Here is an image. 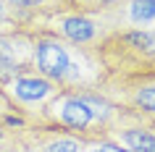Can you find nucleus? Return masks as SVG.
<instances>
[{
	"label": "nucleus",
	"mask_w": 155,
	"mask_h": 152,
	"mask_svg": "<svg viewBox=\"0 0 155 152\" xmlns=\"http://www.w3.org/2000/svg\"><path fill=\"white\" fill-rule=\"evenodd\" d=\"M3 3H8L21 16V29H26L29 24H34L42 16H50V13H58V11H68L66 0H3Z\"/></svg>",
	"instance_id": "nucleus-11"
},
{
	"label": "nucleus",
	"mask_w": 155,
	"mask_h": 152,
	"mask_svg": "<svg viewBox=\"0 0 155 152\" xmlns=\"http://www.w3.org/2000/svg\"><path fill=\"white\" fill-rule=\"evenodd\" d=\"M110 139H116V142L121 144V147H126L129 152H155L153 123H145V121H139V118L126 121Z\"/></svg>",
	"instance_id": "nucleus-10"
},
{
	"label": "nucleus",
	"mask_w": 155,
	"mask_h": 152,
	"mask_svg": "<svg viewBox=\"0 0 155 152\" xmlns=\"http://www.w3.org/2000/svg\"><path fill=\"white\" fill-rule=\"evenodd\" d=\"M5 32H13V29H8V26H0V34H5Z\"/></svg>",
	"instance_id": "nucleus-16"
},
{
	"label": "nucleus",
	"mask_w": 155,
	"mask_h": 152,
	"mask_svg": "<svg viewBox=\"0 0 155 152\" xmlns=\"http://www.w3.org/2000/svg\"><path fill=\"white\" fill-rule=\"evenodd\" d=\"M24 152H84L87 142L50 123H26L18 128Z\"/></svg>",
	"instance_id": "nucleus-7"
},
{
	"label": "nucleus",
	"mask_w": 155,
	"mask_h": 152,
	"mask_svg": "<svg viewBox=\"0 0 155 152\" xmlns=\"http://www.w3.org/2000/svg\"><path fill=\"white\" fill-rule=\"evenodd\" d=\"M84 152H129V150L121 147L116 139H100V142H90Z\"/></svg>",
	"instance_id": "nucleus-15"
},
{
	"label": "nucleus",
	"mask_w": 155,
	"mask_h": 152,
	"mask_svg": "<svg viewBox=\"0 0 155 152\" xmlns=\"http://www.w3.org/2000/svg\"><path fill=\"white\" fill-rule=\"evenodd\" d=\"M34 42L32 68L61 92H95L105 79L95 45H71L48 32H29Z\"/></svg>",
	"instance_id": "nucleus-1"
},
{
	"label": "nucleus",
	"mask_w": 155,
	"mask_h": 152,
	"mask_svg": "<svg viewBox=\"0 0 155 152\" xmlns=\"http://www.w3.org/2000/svg\"><path fill=\"white\" fill-rule=\"evenodd\" d=\"M105 79H155V29H118L95 45Z\"/></svg>",
	"instance_id": "nucleus-3"
},
{
	"label": "nucleus",
	"mask_w": 155,
	"mask_h": 152,
	"mask_svg": "<svg viewBox=\"0 0 155 152\" xmlns=\"http://www.w3.org/2000/svg\"><path fill=\"white\" fill-rule=\"evenodd\" d=\"M110 32L118 29H155V0H121L103 11Z\"/></svg>",
	"instance_id": "nucleus-9"
},
{
	"label": "nucleus",
	"mask_w": 155,
	"mask_h": 152,
	"mask_svg": "<svg viewBox=\"0 0 155 152\" xmlns=\"http://www.w3.org/2000/svg\"><path fill=\"white\" fill-rule=\"evenodd\" d=\"M24 32H48L55 34L61 40L71 42V45H97L103 37L110 34L105 16L103 13H82V11H58L50 16L37 18L29 24Z\"/></svg>",
	"instance_id": "nucleus-4"
},
{
	"label": "nucleus",
	"mask_w": 155,
	"mask_h": 152,
	"mask_svg": "<svg viewBox=\"0 0 155 152\" xmlns=\"http://www.w3.org/2000/svg\"><path fill=\"white\" fill-rule=\"evenodd\" d=\"M0 121H5V123H13V126H24L26 121L18 118V113L13 110V105L8 102V97L3 95V89H0Z\"/></svg>",
	"instance_id": "nucleus-13"
},
{
	"label": "nucleus",
	"mask_w": 155,
	"mask_h": 152,
	"mask_svg": "<svg viewBox=\"0 0 155 152\" xmlns=\"http://www.w3.org/2000/svg\"><path fill=\"white\" fill-rule=\"evenodd\" d=\"M58 92H61V89H58L50 79L40 76L34 68L13 76V79L3 87V95L8 97V102L13 105V110L18 113V118L26 121V123H40L48 102L58 95Z\"/></svg>",
	"instance_id": "nucleus-5"
},
{
	"label": "nucleus",
	"mask_w": 155,
	"mask_h": 152,
	"mask_svg": "<svg viewBox=\"0 0 155 152\" xmlns=\"http://www.w3.org/2000/svg\"><path fill=\"white\" fill-rule=\"evenodd\" d=\"M95 92L134 118L155 123V79H103Z\"/></svg>",
	"instance_id": "nucleus-6"
},
{
	"label": "nucleus",
	"mask_w": 155,
	"mask_h": 152,
	"mask_svg": "<svg viewBox=\"0 0 155 152\" xmlns=\"http://www.w3.org/2000/svg\"><path fill=\"white\" fill-rule=\"evenodd\" d=\"M153 131H155V123H153Z\"/></svg>",
	"instance_id": "nucleus-17"
},
{
	"label": "nucleus",
	"mask_w": 155,
	"mask_h": 152,
	"mask_svg": "<svg viewBox=\"0 0 155 152\" xmlns=\"http://www.w3.org/2000/svg\"><path fill=\"white\" fill-rule=\"evenodd\" d=\"M134 115L105 100L100 92H58L48 102L40 123L58 126L90 144L110 139Z\"/></svg>",
	"instance_id": "nucleus-2"
},
{
	"label": "nucleus",
	"mask_w": 155,
	"mask_h": 152,
	"mask_svg": "<svg viewBox=\"0 0 155 152\" xmlns=\"http://www.w3.org/2000/svg\"><path fill=\"white\" fill-rule=\"evenodd\" d=\"M121 0H66L68 11H82V13H103V11L113 8Z\"/></svg>",
	"instance_id": "nucleus-12"
},
{
	"label": "nucleus",
	"mask_w": 155,
	"mask_h": 152,
	"mask_svg": "<svg viewBox=\"0 0 155 152\" xmlns=\"http://www.w3.org/2000/svg\"><path fill=\"white\" fill-rule=\"evenodd\" d=\"M32 58H34V42L29 32L13 29V32L0 34V89L13 76L32 71Z\"/></svg>",
	"instance_id": "nucleus-8"
},
{
	"label": "nucleus",
	"mask_w": 155,
	"mask_h": 152,
	"mask_svg": "<svg viewBox=\"0 0 155 152\" xmlns=\"http://www.w3.org/2000/svg\"><path fill=\"white\" fill-rule=\"evenodd\" d=\"M0 26H8V29H21V16L11 8L8 3L0 0Z\"/></svg>",
	"instance_id": "nucleus-14"
}]
</instances>
